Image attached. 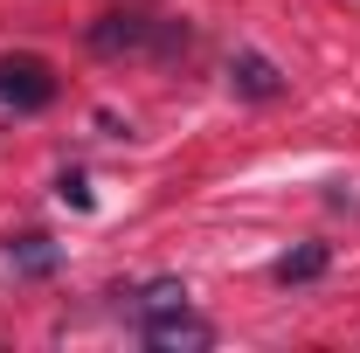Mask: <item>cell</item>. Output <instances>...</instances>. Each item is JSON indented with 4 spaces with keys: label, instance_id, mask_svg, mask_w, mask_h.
I'll return each mask as SVG.
<instances>
[{
    "label": "cell",
    "instance_id": "cell-3",
    "mask_svg": "<svg viewBox=\"0 0 360 353\" xmlns=\"http://www.w3.org/2000/svg\"><path fill=\"white\" fill-rule=\"evenodd\" d=\"M0 97H7V104H21V111H42L49 97H56L49 63H35V56H14V63H0Z\"/></svg>",
    "mask_w": 360,
    "mask_h": 353
},
{
    "label": "cell",
    "instance_id": "cell-4",
    "mask_svg": "<svg viewBox=\"0 0 360 353\" xmlns=\"http://www.w3.org/2000/svg\"><path fill=\"white\" fill-rule=\"evenodd\" d=\"M229 84L243 90V97H257V104H270V97H284V77H277V63H270V56H257V49L229 56Z\"/></svg>",
    "mask_w": 360,
    "mask_h": 353
},
{
    "label": "cell",
    "instance_id": "cell-7",
    "mask_svg": "<svg viewBox=\"0 0 360 353\" xmlns=\"http://www.w3.org/2000/svg\"><path fill=\"white\" fill-rule=\"evenodd\" d=\"M14 264H21V270H56V250H49L42 236H21V250H14Z\"/></svg>",
    "mask_w": 360,
    "mask_h": 353
},
{
    "label": "cell",
    "instance_id": "cell-6",
    "mask_svg": "<svg viewBox=\"0 0 360 353\" xmlns=\"http://www.w3.org/2000/svg\"><path fill=\"white\" fill-rule=\"evenodd\" d=\"M167 305H187V284H174V277L146 284V298H139V312H167Z\"/></svg>",
    "mask_w": 360,
    "mask_h": 353
},
{
    "label": "cell",
    "instance_id": "cell-2",
    "mask_svg": "<svg viewBox=\"0 0 360 353\" xmlns=\"http://www.w3.org/2000/svg\"><path fill=\"white\" fill-rule=\"evenodd\" d=\"M139 340L160 353H180V347H215V326L187 305H167V312H139Z\"/></svg>",
    "mask_w": 360,
    "mask_h": 353
},
{
    "label": "cell",
    "instance_id": "cell-1",
    "mask_svg": "<svg viewBox=\"0 0 360 353\" xmlns=\"http://www.w3.org/2000/svg\"><path fill=\"white\" fill-rule=\"evenodd\" d=\"M90 49H104V56H118V49H187V28L180 21H153V14H104V21H90Z\"/></svg>",
    "mask_w": 360,
    "mask_h": 353
},
{
    "label": "cell",
    "instance_id": "cell-8",
    "mask_svg": "<svg viewBox=\"0 0 360 353\" xmlns=\"http://www.w3.org/2000/svg\"><path fill=\"white\" fill-rule=\"evenodd\" d=\"M70 208H90V187H84V174H63V187H56Z\"/></svg>",
    "mask_w": 360,
    "mask_h": 353
},
{
    "label": "cell",
    "instance_id": "cell-5",
    "mask_svg": "<svg viewBox=\"0 0 360 353\" xmlns=\"http://www.w3.org/2000/svg\"><path fill=\"white\" fill-rule=\"evenodd\" d=\"M319 270H326V250H319V243H305V250L277 257V284H305V277H319Z\"/></svg>",
    "mask_w": 360,
    "mask_h": 353
}]
</instances>
